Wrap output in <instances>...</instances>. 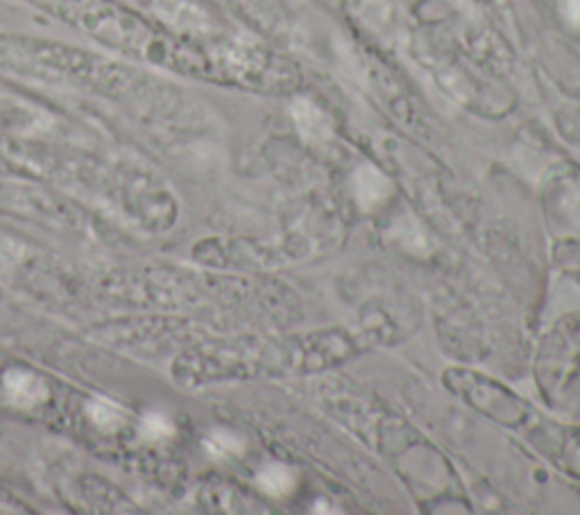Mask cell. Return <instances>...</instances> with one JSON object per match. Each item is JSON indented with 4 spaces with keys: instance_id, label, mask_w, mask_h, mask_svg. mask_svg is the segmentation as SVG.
Here are the masks:
<instances>
[{
    "instance_id": "1",
    "label": "cell",
    "mask_w": 580,
    "mask_h": 515,
    "mask_svg": "<svg viewBox=\"0 0 580 515\" xmlns=\"http://www.w3.org/2000/svg\"><path fill=\"white\" fill-rule=\"evenodd\" d=\"M6 393L12 405L21 407V409H30L36 407L39 403L46 400V384L41 382L36 375L25 373V371H10L6 373Z\"/></svg>"
},
{
    "instance_id": "2",
    "label": "cell",
    "mask_w": 580,
    "mask_h": 515,
    "mask_svg": "<svg viewBox=\"0 0 580 515\" xmlns=\"http://www.w3.org/2000/svg\"><path fill=\"white\" fill-rule=\"evenodd\" d=\"M157 12L161 19L184 30H202L206 25L204 12L191 0H157Z\"/></svg>"
},
{
    "instance_id": "3",
    "label": "cell",
    "mask_w": 580,
    "mask_h": 515,
    "mask_svg": "<svg viewBox=\"0 0 580 515\" xmlns=\"http://www.w3.org/2000/svg\"><path fill=\"white\" fill-rule=\"evenodd\" d=\"M388 191H390V184L386 182V178L379 171L369 169V167L358 171V175H356V197H358V203L365 210L375 207L382 201H386Z\"/></svg>"
},
{
    "instance_id": "4",
    "label": "cell",
    "mask_w": 580,
    "mask_h": 515,
    "mask_svg": "<svg viewBox=\"0 0 580 515\" xmlns=\"http://www.w3.org/2000/svg\"><path fill=\"white\" fill-rule=\"evenodd\" d=\"M293 118H296V124H298V130L311 139V141H324L329 137V121L324 118V114L307 103V100H298L293 105Z\"/></svg>"
},
{
    "instance_id": "5",
    "label": "cell",
    "mask_w": 580,
    "mask_h": 515,
    "mask_svg": "<svg viewBox=\"0 0 580 515\" xmlns=\"http://www.w3.org/2000/svg\"><path fill=\"white\" fill-rule=\"evenodd\" d=\"M257 484L264 493H268L272 497H286L296 491L298 480H296V472L290 468L272 463V465H266L257 474Z\"/></svg>"
},
{
    "instance_id": "6",
    "label": "cell",
    "mask_w": 580,
    "mask_h": 515,
    "mask_svg": "<svg viewBox=\"0 0 580 515\" xmlns=\"http://www.w3.org/2000/svg\"><path fill=\"white\" fill-rule=\"evenodd\" d=\"M204 448H206V452H210L214 459H232V457L243 454L245 443L238 439L236 433L214 431V433L210 436V439L204 441Z\"/></svg>"
},
{
    "instance_id": "7",
    "label": "cell",
    "mask_w": 580,
    "mask_h": 515,
    "mask_svg": "<svg viewBox=\"0 0 580 515\" xmlns=\"http://www.w3.org/2000/svg\"><path fill=\"white\" fill-rule=\"evenodd\" d=\"M175 433V425L165 418L163 414H148L141 422V439L143 441H150V443H157V441H165L171 439V436Z\"/></svg>"
},
{
    "instance_id": "8",
    "label": "cell",
    "mask_w": 580,
    "mask_h": 515,
    "mask_svg": "<svg viewBox=\"0 0 580 515\" xmlns=\"http://www.w3.org/2000/svg\"><path fill=\"white\" fill-rule=\"evenodd\" d=\"M89 416L92 420L100 427V429H116L120 422H122V411L120 407H116L114 403L109 400H96L92 407H89Z\"/></svg>"
},
{
    "instance_id": "9",
    "label": "cell",
    "mask_w": 580,
    "mask_h": 515,
    "mask_svg": "<svg viewBox=\"0 0 580 515\" xmlns=\"http://www.w3.org/2000/svg\"><path fill=\"white\" fill-rule=\"evenodd\" d=\"M562 12L573 28H580V0H565Z\"/></svg>"
}]
</instances>
